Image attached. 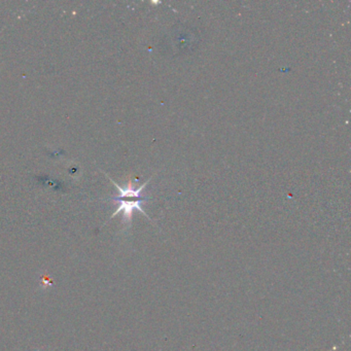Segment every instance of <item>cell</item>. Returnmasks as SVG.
<instances>
[{
    "instance_id": "6da1fadb",
    "label": "cell",
    "mask_w": 351,
    "mask_h": 351,
    "mask_svg": "<svg viewBox=\"0 0 351 351\" xmlns=\"http://www.w3.org/2000/svg\"><path fill=\"white\" fill-rule=\"evenodd\" d=\"M113 200L115 202L119 203V207L114 212V214L111 216V218L115 217L120 212H123V224L127 225L128 227L131 226V222H132V214H133L134 210L140 211L143 215H145L147 218H149L141 206L142 203L147 201V199L141 198V199H137V200H133V201H128L126 199H120V198H117V197H114Z\"/></svg>"
},
{
    "instance_id": "7a4b0ae2",
    "label": "cell",
    "mask_w": 351,
    "mask_h": 351,
    "mask_svg": "<svg viewBox=\"0 0 351 351\" xmlns=\"http://www.w3.org/2000/svg\"><path fill=\"white\" fill-rule=\"evenodd\" d=\"M109 180L112 181V183L116 186V188L119 190V193L120 195L119 196H116L117 198H121V199H127V198H137V199H140L141 198V192L143 191V189L145 188V186L148 184V182L150 181H147L145 184H143L141 187H139L138 189L134 188L132 184H129L126 188H122L120 187L116 182H114L111 178H108Z\"/></svg>"
},
{
    "instance_id": "3957f363",
    "label": "cell",
    "mask_w": 351,
    "mask_h": 351,
    "mask_svg": "<svg viewBox=\"0 0 351 351\" xmlns=\"http://www.w3.org/2000/svg\"><path fill=\"white\" fill-rule=\"evenodd\" d=\"M34 351H40V350H39V349H35Z\"/></svg>"
}]
</instances>
